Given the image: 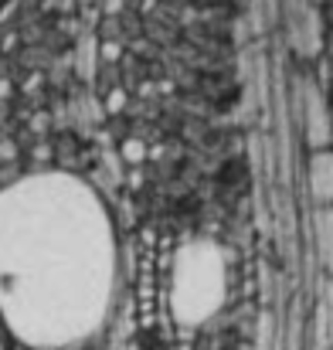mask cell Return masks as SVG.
<instances>
[{
    "mask_svg": "<svg viewBox=\"0 0 333 350\" xmlns=\"http://www.w3.org/2000/svg\"><path fill=\"white\" fill-rule=\"evenodd\" d=\"M0 350H3V337H0Z\"/></svg>",
    "mask_w": 333,
    "mask_h": 350,
    "instance_id": "obj_3",
    "label": "cell"
},
{
    "mask_svg": "<svg viewBox=\"0 0 333 350\" xmlns=\"http://www.w3.org/2000/svg\"><path fill=\"white\" fill-rule=\"evenodd\" d=\"M119 248L103 198L62 170L0 191V323L27 347L85 344L109 320Z\"/></svg>",
    "mask_w": 333,
    "mask_h": 350,
    "instance_id": "obj_1",
    "label": "cell"
},
{
    "mask_svg": "<svg viewBox=\"0 0 333 350\" xmlns=\"http://www.w3.org/2000/svg\"><path fill=\"white\" fill-rule=\"evenodd\" d=\"M222 299V255L198 241L181 252L174 275V313L184 323L204 320Z\"/></svg>",
    "mask_w": 333,
    "mask_h": 350,
    "instance_id": "obj_2",
    "label": "cell"
}]
</instances>
